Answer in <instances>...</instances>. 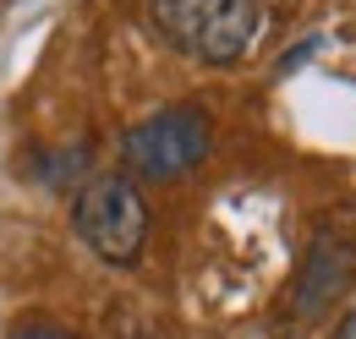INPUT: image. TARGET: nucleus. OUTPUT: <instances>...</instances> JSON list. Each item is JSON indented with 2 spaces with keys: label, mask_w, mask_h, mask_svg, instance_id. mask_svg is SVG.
Wrapping results in <instances>:
<instances>
[{
  "label": "nucleus",
  "mask_w": 356,
  "mask_h": 339,
  "mask_svg": "<svg viewBox=\"0 0 356 339\" xmlns=\"http://www.w3.org/2000/svg\"><path fill=\"white\" fill-rule=\"evenodd\" d=\"M72 224L83 235V247L115 268H127L148 247V203L127 175H93L83 181L77 203H72Z\"/></svg>",
  "instance_id": "nucleus-3"
},
{
  "label": "nucleus",
  "mask_w": 356,
  "mask_h": 339,
  "mask_svg": "<svg viewBox=\"0 0 356 339\" xmlns=\"http://www.w3.org/2000/svg\"><path fill=\"white\" fill-rule=\"evenodd\" d=\"M209 148H214V121L192 104H165L121 137L127 170L148 175V181H176L186 170H197L209 159Z\"/></svg>",
  "instance_id": "nucleus-4"
},
{
  "label": "nucleus",
  "mask_w": 356,
  "mask_h": 339,
  "mask_svg": "<svg viewBox=\"0 0 356 339\" xmlns=\"http://www.w3.org/2000/svg\"><path fill=\"white\" fill-rule=\"evenodd\" d=\"M334 339H356V306L340 317V329H334Z\"/></svg>",
  "instance_id": "nucleus-5"
},
{
  "label": "nucleus",
  "mask_w": 356,
  "mask_h": 339,
  "mask_svg": "<svg viewBox=\"0 0 356 339\" xmlns=\"http://www.w3.org/2000/svg\"><path fill=\"white\" fill-rule=\"evenodd\" d=\"M159 39L203 66H236L264 28L258 0H148Z\"/></svg>",
  "instance_id": "nucleus-1"
},
{
  "label": "nucleus",
  "mask_w": 356,
  "mask_h": 339,
  "mask_svg": "<svg viewBox=\"0 0 356 339\" xmlns=\"http://www.w3.org/2000/svg\"><path fill=\"white\" fill-rule=\"evenodd\" d=\"M351 285H356V224L323 219L312 230V241H307V252H302V263H296V274H291V285L274 301V312H280V323H296V329L323 323L340 301L351 296Z\"/></svg>",
  "instance_id": "nucleus-2"
},
{
  "label": "nucleus",
  "mask_w": 356,
  "mask_h": 339,
  "mask_svg": "<svg viewBox=\"0 0 356 339\" xmlns=\"http://www.w3.org/2000/svg\"><path fill=\"white\" fill-rule=\"evenodd\" d=\"M11 339H72V334H60V329H28V334H11Z\"/></svg>",
  "instance_id": "nucleus-6"
}]
</instances>
